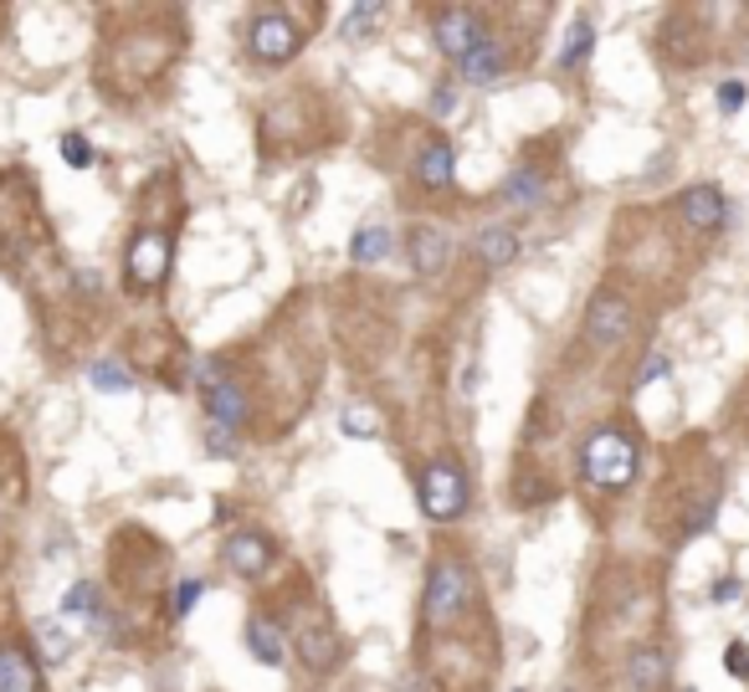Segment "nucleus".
<instances>
[{
	"label": "nucleus",
	"mask_w": 749,
	"mask_h": 692,
	"mask_svg": "<svg viewBox=\"0 0 749 692\" xmlns=\"http://www.w3.org/2000/svg\"><path fill=\"white\" fill-rule=\"evenodd\" d=\"M462 508H467V477H462V467H452V462L426 467V477H421V513L426 518L452 524V518H462Z\"/></svg>",
	"instance_id": "3"
},
{
	"label": "nucleus",
	"mask_w": 749,
	"mask_h": 692,
	"mask_svg": "<svg viewBox=\"0 0 749 692\" xmlns=\"http://www.w3.org/2000/svg\"><path fill=\"white\" fill-rule=\"evenodd\" d=\"M678 211L699 237H714V231H724V220H729V201H724L718 186H688L678 195Z\"/></svg>",
	"instance_id": "6"
},
{
	"label": "nucleus",
	"mask_w": 749,
	"mask_h": 692,
	"mask_svg": "<svg viewBox=\"0 0 749 692\" xmlns=\"http://www.w3.org/2000/svg\"><path fill=\"white\" fill-rule=\"evenodd\" d=\"M539 195H545V175H539V169L524 165L503 180V201L509 205H539Z\"/></svg>",
	"instance_id": "20"
},
{
	"label": "nucleus",
	"mask_w": 749,
	"mask_h": 692,
	"mask_svg": "<svg viewBox=\"0 0 749 692\" xmlns=\"http://www.w3.org/2000/svg\"><path fill=\"white\" fill-rule=\"evenodd\" d=\"M745 98H749L745 83H718V108H724V114H739V108H745Z\"/></svg>",
	"instance_id": "29"
},
{
	"label": "nucleus",
	"mask_w": 749,
	"mask_h": 692,
	"mask_svg": "<svg viewBox=\"0 0 749 692\" xmlns=\"http://www.w3.org/2000/svg\"><path fill=\"white\" fill-rule=\"evenodd\" d=\"M391 247H395V237L385 231V226H365V231L355 237V247H349V256H355L359 267H374V262L391 256Z\"/></svg>",
	"instance_id": "19"
},
{
	"label": "nucleus",
	"mask_w": 749,
	"mask_h": 692,
	"mask_svg": "<svg viewBox=\"0 0 749 692\" xmlns=\"http://www.w3.org/2000/svg\"><path fill=\"white\" fill-rule=\"evenodd\" d=\"M298 26L288 16H277V11H262L252 21V32H247V51H252L257 62H288L293 51H298Z\"/></svg>",
	"instance_id": "5"
},
{
	"label": "nucleus",
	"mask_w": 749,
	"mask_h": 692,
	"mask_svg": "<svg viewBox=\"0 0 749 692\" xmlns=\"http://www.w3.org/2000/svg\"><path fill=\"white\" fill-rule=\"evenodd\" d=\"M247 642H252L257 661H268V667H277V661L288 657V652H283V631H277L268 616H252V621H247Z\"/></svg>",
	"instance_id": "17"
},
{
	"label": "nucleus",
	"mask_w": 749,
	"mask_h": 692,
	"mask_svg": "<svg viewBox=\"0 0 749 692\" xmlns=\"http://www.w3.org/2000/svg\"><path fill=\"white\" fill-rule=\"evenodd\" d=\"M483 41H488V32H483V21H477L473 11H447V16H437V47H442L452 62H467Z\"/></svg>",
	"instance_id": "8"
},
{
	"label": "nucleus",
	"mask_w": 749,
	"mask_h": 692,
	"mask_svg": "<svg viewBox=\"0 0 749 692\" xmlns=\"http://www.w3.org/2000/svg\"><path fill=\"white\" fill-rule=\"evenodd\" d=\"M627 682H631V692H657L667 682V657L657 646H637L627 661Z\"/></svg>",
	"instance_id": "12"
},
{
	"label": "nucleus",
	"mask_w": 749,
	"mask_h": 692,
	"mask_svg": "<svg viewBox=\"0 0 749 692\" xmlns=\"http://www.w3.org/2000/svg\"><path fill=\"white\" fill-rule=\"evenodd\" d=\"M667 374V355H647V365H642V374H637V390L652 385V380H663Z\"/></svg>",
	"instance_id": "30"
},
{
	"label": "nucleus",
	"mask_w": 749,
	"mask_h": 692,
	"mask_svg": "<svg viewBox=\"0 0 749 692\" xmlns=\"http://www.w3.org/2000/svg\"><path fill=\"white\" fill-rule=\"evenodd\" d=\"M374 21H380V5H355L349 16H344V36H359V32H370Z\"/></svg>",
	"instance_id": "27"
},
{
	"label": "nucleus",
	"mask_w": 749,
	"mask_h": 692,
	"mask_svg": "<svg viewBox=\"0 0 749 692\" xmlns=\"http://www.w3.org/2000/svg\"><path fill=\"white\" fill-rule=\"evenodd\" d=\"M580 467L606 492L631 488V477H637V441H631L627 431H611V426H606V431H596V437L580 446Z\"/></svg>",
	"instance_id": "1"
},
{
	"label": "nucleus",
	"mask_w": 749,
	"mask_h": 692,
	"mask_svg": "<svg viewBox=\"0 0 749 692\" xmlns=\"http://www.w3.org/2000/svg\"><path fill=\"white\" fill-rule=\"evenodd\" d=\"M62 154H68L72 169H87V165H93V144H87L83 134H68V139H62Z\"/></svg>",
	"instance_id": "26"
},
{
	"label": "nucleus",
	"mask_w": 749,
	"mask_h": 692,
	"mask_svg": "<svg viewBox=\"0 0 749 692\" xmlns=\"http://www.w3.org/2000/svg\"><path fill=\"white\" fill-rule=\"evenodd\" d=\"M627 334H631V303L621 293H596L591 308H585V338L596 349H616Z\"/></svg>",
	"instance_id": "4"
},
{
	"label": "nucleus",
	"mask_w": 749,
	"mask_h": 692,
	"mask_svg": "<svg viewBox=\"0 0 749 692\" xmlns=\"http://www.w3.org/2000/svg\"><path fill=\"white\" fill-rule=\"evenodd\" d=\"M62 610H68V616H98V585H93V580H78L68 590V600H62Z\"/></svg>",
	"instance_id": "23"
},
{
	"label": "nucleus",
	"mask_w": 749,
	"mask_h": 692,
	"mask_svg": "<svg viewBox=\"0 0 749 692\" xmlns=\"http://www.w3.org/2000/svg\"><path fill=\"white\" fill-rule=\"evenodd\" d=\"M340 426H344V437H374V431H380V416H374L370 406H344Z\"/></svg>",
	"instance_id": "24"
},
{
	"label": "nucleus",
	"mask_w": 749,
	"mask_h": 692,
	"mask_svg": "<svg viewBox=\"0 0 749 692\" xmlns=\"http://www.w3.org/2000/svg\"><path fill=\"white\" fill-rule=\"evenodd\" d=\"M462 606H467V570H462V559H437L431 574H426L421 621L426 625H447Z\"/></svg>",
	"instance_id": "2"
},
{
	"label": "nucleus",
	"mask_w": 749,
	"mask_h": 692,
	"mask_svg": "<svg viewBox=\"0 0 749 692\" xmlns=\"http://www.w3.org/2000/svg\"><path fill=\"white\" fill-rule=\"evenodd\" d=\"M477 256H483L488 267H509L513 256H519V231H509V226H488V231L477 237Z\"/></svg>",
	"instance_id": "15"
},
{
	"label": "nucleus",
	"mask_w": 749,
	"mask_h": 692,
	"mask_svg": "<svg viewBox=\"0 0 749 692\" xmlns=\"http://www.w3.org/2000/svg\"><path fill=\"white\" fill-rule=\"evenodd\" d=\"M406 252H411V262H416V272H421V277H437V272L447 267L452 247H447V237L437 231V226H416V231L406 237Z\"/></svg>",
	"instance_id": "11"
},
{
	"label": "nucleus",
	"mask_w": 749,
	"mask_h": 692,
	"mask_svg": "<svg viewBox=\"0 0 749 692\" xmlns=\"http://www.w3.org/2000/svg\"><path fill=\"white\" fill-rule=\"evenodd\" d=\"M452 103H457V93H447V87H442V93L431 98V108H437V114H452Z\"/></svg>",
	"instance_id": "33"
},
{
	"label": "nucleus",
	"mask_w": 749,
	"mask_h": 692,
	"mask_svg": "<svg viewBox=\"0 0 749 692\" xmlns=\"http://www.w3.org/2000/svg\"><path fill=\"white\" fill-rule=\"evenodd\" d=\"M462 77H467V83H477V87L498 83V77H503V47H498V41H483V47L462 62Z\"/></svg>",
	"instance_id": "18"
},
{
	"label": "nucleus",
	"mask_w": 749,
	"mask_h": 692,
	"mask_svg": "<svg viewBox=\"0 0 749 692\" xmlns=\"http://www.w3.org/2000/svg\"><path fill=\"white\" fill-rule=\"evenodd\" d=\"M195 600H201V580H186V585H180V595H175V610L186 616V610L195 606Z\"/></svg>",
	"instance_id": "31"
},
{
	"label": "nucleus",
	"mask_w": 749,
	"mask_h": 692,
	"mask_svg": "<svg viewBox=\"0 0 749 692\" xmlns=\"http://www.w3.org/2000/svg\"><path fill=\"white\" fill-rule=\"evenodd\" d=\"M205 416H211L216 431H237L247 421V395H241L237 380H222V385L205 390Z\"/></svg>",
	"instance_id": "10"
},
{
	"label": "nucleus",
	"mask_w": 749,
	"mask_h": 692,
	"mask_svg": "<svg viewBox=\"0 0 749 692\" xmlns=\"http://www.w3.org/2000/svg\"><path fill=\"white\" fill-rule=\"evenodd\" d=\"M87 380H93L98 390H134V374L119 370V365H108V359H103V365H93V370H87Z\"/></svg>",
	"instance_id": "25"
},
{
	"label": "nucleus",
	"mask_w": 749,
	"mask_h": 692,
	"mask_svg": "<svg viewBox=\"0 0 749 692\" xmlns=\"http://www.w3.org/2000/svg\"><path fill=\"white\" fill-rule=\"evenodd\" d=\"M222 564L226 570H237V574H262L268 564H273V544L262 539L257 528H237V534L226 539V549H222Z\"/></svg>",
	"instance_id": "9"
},
{
	"label": "nucleus",
	"mask_w": 749,
	"mask_h": 692,
	"mask_svg": "<svg viewBox=\"0 0 749 692\" xmlns=\"http://www.w3.org/2000/svg\"><path fill=\"white\" fill-rule=\"evenodd\" d=\"M452 169H457V159H452V144H426V154L416 159V180L421 186H431V190H442V186H452Z\"/></svg>",
	"instance_id": "14"
},
{
	"label": "nucleus",
	"mask_w": 749,
	"mask_h": 692,
	"mask_svg": "<svg viewBox=\"0 0 749 692\" xmlns=\"http://www.w3.org/2000/svg\"><path fill=\"white\" fill-rule=\"evenodd\" d=\"M0 692H36V667L21 646H0Z\"/></svg>",
	"instance_id": "13"
},
{
	"label": "nucleus",
	"mask_w": 749,
	"mask_h": 692,
	"mask_svg": "<svg viewBox=\"0 0 749 692\" xmlns=\"http://www.w3.org/2000/svg\"><path fill=\"white\" fill-rule=\"evenodd\" d=\"M591 47H596V32H591V21H575V32L564 36V47H560V68H580L585 57H591Z\"/></svg>",
	"instance_id": "22"
},
{
	"label": "nucleus",
	"mask_w": 749,
	"mask_h": 692,
	"mask_svg": "<svg viewBox=\"0 0 749 692\" xmlns=\"http://www.w3.org/2000/svg\"><path fill=\"white\" fill-rule=\"evenodd\" d=\"M739 595V580H718L714 585V600H734Z\"/></svg>",
	"instance_id": "32"
},
{
	"label": "nucleus",
	"mask_w": 749,
	"mask_h": 692,
	"mask_svg": "<svg viewBox=\"0 0 749 692\" xmlns=\"http://www.w3.org/2000/svg\"><path fill=\"white\" fill-rule=\"evenodd\" d=\"M298 652H304V661L319 672V667H334L340 661V642H334V631H319V625H304V636H298Z\"/></svg>",
	"instance_id": "16"
},
{
	"label": "nucleus",
	"mask_w": 749,
	"mask_h": 692,
	"mask_svg": "<svg viewBox=\"0 0 749 692\" xmlns=\"http://www.w3.org/2000/svg\"><path fill=\"white\" fill-rule=\"evenodd\" d=\"M165 272H170V237L165 231H139L129 241V283L154 287Z\"/></svg>",
	"instance_id": "7"
},
{
	"label": "nucleus",
	"mask_w": 749,
	"mask_h": 692,
	"mask_svg": "<svg viewBox=\"0 0 749 692\" xmlns=\"http://www.w3.org/2000/svg\"><path fill=\"white\" fill-rule=\"evenodd\" d=\"M36 646H41V661H47V667H62L68 652H72L68 631H62L57 621H36Z\"/></svg>",
	"instance_id": "21"
},
{
	"label": "nucleus",
	"mask_w": 749,
	"mask_h": 692,
	"mask_svg": "<svg viewBox=\"0 0 749 692\" xmlns=\"http://www.w3.org/2000/svg\"><path fill=\"white\" fill-rule=\"evenodd\" d=\"M724 667H729V677L749 682V642H729V652H724Z\"/></svg>",
	"instance_id": "28"
}]
</instances>
